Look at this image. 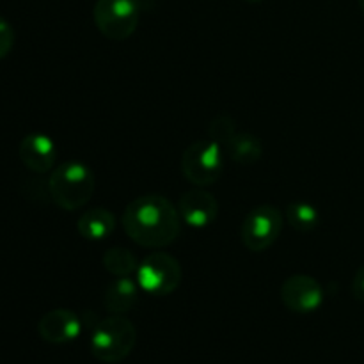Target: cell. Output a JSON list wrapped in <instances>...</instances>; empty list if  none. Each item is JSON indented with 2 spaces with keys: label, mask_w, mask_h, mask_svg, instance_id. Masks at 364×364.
I'll return each mask as SVG.
<instances>
[{
  "label": "cell",
  "mask_w": 364,
  "mask_h": 364,
  "mask_svg": "<svg viewBox=\"0 0 364 364\" xmlns=\"http://www.w3.org/2000/svg\"><path fill=\"white\" fill-rule=\"evenodd\" d=\"M137 343V329L124 315L103 318L91 334V354L102 363H121Z\"/></svg>",
  "instance_id": "cell-3"
},
{
  "label": "cell",
  "mask_w": 364,
  "mask_h": 364,
  "mask_svg": "<svg viewBox=\"0 0 364 364\" xmlns=\"http://www.w3.org/2000/svg\"><path fill=\"white\" fill-rule=\"evenodd\" d=\"M135 279L146 295L167 297L181 284L183 270L174 256L167 252H151L139 263Z\"/></svg>",
  "instance_id": "cell-5"
},
{
  "label": "cell",
  "mask_w": 364,
  "mask_h": 364,
  "mask_svg": "<svg viewBox=\"0 0 364 364\" xmlns=\"http://www.w3.org/2000/svg\"><path fill=\"white\" fill-rule=\"evenodd\" d=\"M284 220L299 233H311L320 224V212L316 206L306 201L290 203L284 210Z\"/></svg>",
  "instance_id": "cell-15"
},
{
  "label": "cell",
  "mask_w": 364,
  "mask_h": 364,
  "mask_svg": "<svg viewBox=\"0 0 364 364\" xmlns=\"http://www.w3.org/2000/svg\"><path fill=\"white\" fill-rule=\"evenodd\" d=\"M123 230L132 242L146 249H164L181 233L178 206L160 194L135 198L123 212Z\"/></svg>",
  "instance_id": "cell-1"
},
{
  "label": "cell",
  "mask_w": 364,
  "mask_h": 364,
  "mask_svg": "<svg viewBox=\"0 0 364 364\" xmlns=\"http://www.w3.org/2000/svg\"><path fill=\"white\" fill-rule=\"evenodd\" d=\"M14 46V31L4 18H0V60L9 55Z\"/></svg>",
  "instance_id": "cell-18"
},
{
  "label": "cell",
  "mask_w": 364,
  "mask_h": 364,
  "mask_svg": "<svg viewBox=\"0 0 364 364\" xmlns=\"http://www.w3.org/2000/svg\"><path fill=\"white\" fill-rule=\"evenodd\" d=\"M352 295H354L355 301L364 302V265L359 267L354 279H352Z\"/></svg>",
  "instance_id": "cell-19"
},
{
  "label": "cell",
  "mask_w": 364,
  "mask_h": 364,
  "mask_svg": "<svg viewBox=\"0 0 364 364\" xmlns=\"http://www.w3.org/2000/svg\"><path fill=\"white\" fill-rule=\"evenodd\" d=\"M223 151L235 164L252 166V164L259 162V159L263 156V146L256 135L240 130L231 137V141L224 146Z\"/></svg>",
  "instance_id": "cell-14"
},
{
  "label": "cell",
  "mask_w": 364,
  "mask_h": 364,
  "mask_svg": "<svg viewBox=\"0 0 364 364\" xmlns=\"http://www.w3.org/2000/svg\"><path fill=\"white\" fill-rule=\"evenodd\" d=\"M96 191V178L91 167L71 160L53 167L48 180V194L59 208L75 212L87 205Z\"/></svg>",
  "instance_id": "cell-2"
},
{
  "label": "cell",
  "mask_w": 364,
  "mask_h": 364,
  "mask_svg": "<svg viewBox=\"0 0 364 364\" xmlns=\"http://www.w3.org/2000/svg\"><path fill=\"white\" fill-rule=\"evenodd\" d=\"M78 235L89 242L107 240L116 230V217L105 206L85 210L77 223Z\"/></svg>",
  "instance_id": "cell-13"
},
{
  "label": "cell",
  "mask_w": 364,
  "mask_h": 364,
  "mask_svg": "<svg viewBox=\"0 0 364 364\" xmlns=\"http://www.w3.org/2000/svg\"><path fill=\"white\" fill-rule=\"evenodd\" d=\"M92 20L103 38L127 41L137 31L141 9L137 0H96Z\"/></svg>",
  "instance_id": "cell-6"
},
{
  "label": "cell",
  "mask_w": 364,
  "mask_h": 364,
  "mask_svg": "<svg viewBox=\"0 0 364 364\" xmlns=\"http://www.w3.org/2000/svg\"><path fill=\"white\" fill-rule=\"evenodd\" d=\"M284 215L274 205H259L245 215L240 226V240L251 252H263L281 237Z\"/></svg>",
  "instance_id": "cell-7"
},
{
  "label": "cell",
  "mask_w": 364,
  "mask_h": 364,
  "mask_svg": "<svg viewBox=\"0 0 364 364\" xmlns=\"http://www.w3.org/2000/svg\"><path fill=\"white\" fill-rule=\"evenodd\" d=\"M237 132V123L230 114H219L208 124V139L219 144L220 149H224Z\"/></svg>",
  "instance_id": "cell-17"
},
{
  "label": "cell",
  "mask_w": 364,
  "mask_h": 364,
  "mask_svg": "<svg viewBox=\"0 0 364 364\" xmlns=\"http://www.w3.org/2000/svg\"><path fill=\"white\" fill-rule=\"evenodd\" d=\"M137 279L132 277H116L110 281L109 287L103 294V306L110 315H124L137 304L139 294H141Z\"/></svg>",
  "instance_id": "cell-12"
},
{
  "label": "cell",
  "mask_w": 364,
  "mask_h": 364,
  "mask_svg": "<svg viewBox=\"0 0 364 364\" xmlns=\"http://www.w3.org/2000/svg\"><path fill=\"white\" fill-rule=\"evenodd\" d=\"M38 333L50 345H66L77 340L82 333V322L70 309H52L38 322Z\"/></svg>",
  "instance_id": "cell-10"
},
{
  "label": "cell",
  "mask_w": 364,
  "mask_h": 364,
  "mask_svg": "<svg viewBox=\"0 0 364 364\" xmlns=\"http://www.w3.org/2000/svg\"><path fill=\"white\" fill-rule=\"evenodd\" d=\"M18 156L28 171L36 174H46L55 167L57 146L48 135L28 134L18 146Z\"/></svg>",
  "instance_id": "cell-11"
},
{
  "label": "cell",
  "mask_w": 364,
  "mask_h": 364,
  "mask_svg": "<svg viewBox=\"0 0 364 364\" xmlns=\"http://www.w3.org/2000/svg\"><path fill=\"white\" fill-rule=\"evenodd\" d=\"M103 269L114 277H132L139 269V259L130 249L110 247L103 252Z\"/></svg>",
  "instance_id": "cell-16"
},
{
  "label": "cell",
  "mask_w": 364,
  "mask_h": 364,
  "mask_svg": "<svg viewBox=\"0 0 364 364\" xmlns=\"http://www.w3.org/2000/svg\"><path fill=\"white\" fill-rule=\"evenodd\" d=\"M326 301L322 284L308 274H295L281 284V302L297 315H309L322 308Z\"/></svg>",
  "instance_id": "cell-8"
},
{
  "label": "cell",
  "mask_w": 364,
  "mask_h": 364,
  "mask_svg": "<svg viewBox=\"0 0 364 364\" xmlns=\"http://www.w3.org/2000/svg\"><path fill=\"white\" fill-rule=\"evenodd\" d=\"M178 212H180L181 223L187 224L188 228L205 230L215 223L219 215V203L215 196L198 187L181 196L178 201Z\"/></svg>",
  "instance_id": "cell-9"
},
{
  "label": "cell",
  "mask_w": 364,
  "mask_h": 364,
  "mask_svg": "<svg viewBox=\"0 0 364 364\" xmlns=\"http://www.w3.org/2000/svg\"><path fill=\"white\" fill-rule=\"evenodd\" d=\"M245 2H249V4H259V2H263V0H245Z\"/></svg>",
  "instance_id": "cell-20"
},
{
  "label": "cell",
  "mask_w": 364,
  "mask_h": 364,
  "mask_svg": "<svg viewBox=\"0 0 364 364\" xmlns=\"http://www.w3.org/2000/svg\"><path fill=\"white\" fill-rule=\"evenodd\" d=\"M224 160L226 155L219 144L210 139H201L187 146L181 155V173L188 183L206 188L223 176Z\"/></svg>",
  "instance_id": "cell-4"
},
{
  "label": "cell",
  "mask_w": 364,
  "mask_h": 364,
  "mask_svg": "<svg viewBox=\"0 0 364 364\" xmlns=\"http://www.w3.org/2000/svg\"><path fill=\"white\" fill-rule=\"evenodd\" d=\"M359 7H361L363 14H364V0H359Z\"/></svg>",
  "instance_id": "cell-21"
}]
</instances>
